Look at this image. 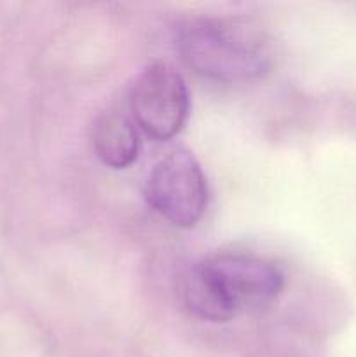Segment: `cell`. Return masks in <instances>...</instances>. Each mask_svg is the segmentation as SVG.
<instances>
[{
    "mask_svg": "<svg viewBox=\"0 0 356 357\" xmlns=\"http://www.w3.org/2000/svg\"><path fill=\"white\" fill-rule=\"evenodd\" d=\"M177 51L188 68L215 82L257 80L272 65L267 37L237 17L187 20L177 31Z\"/></svg>",
    "mask_w": 356,
    "mask_h": 357,
    "instance_id": "1",
    "label": "cell"
},
{
    "mask_svg": "<svg viewBox=\"0 0 356 357\" xmlns=\"http://www.w3.org/2000/svg\"><path fill=\"white\" fill-rule=\"evenodd\" d=\"M194 271L218 323L267 309L285 288L281 268L257 255L216 253L198 261Z\"/></svg>",
    "mask_w": 356,
    "mask_h": 357,
    "instance_id": "2",
    "label": "cell"
},
{
    "mask_svg": "<svg viewBox=\"0 0 356 357\" xmlns=\"http://www.w3.org/2000/svg\"><path fill=\"white\" fill-rule=\"evenodd\" d=\"M150 208L178 229H192L208 208V181L188 150H170L150 169L145 181Z\"/></svg>",
    "mask_w": 356,
    "mask_h": 357,
    "instance_id": "3",
    "label": "cell"
},
{
    "mask_svg": "<svg viewBox=\"0 0 356 357\" xmlns=\"http://www.w3.org/2000/svg\"><path fill=\"white\" fill-rule=\"evenodd\" d=\"M133 122L149 138L168 142L184 129L191 96L184 77L168 63H152L138 73L129 91Z\"/></svg>",
    "mask_w": 356,
    "mask_h": 357,
    "instance_id": "4",
    "label": "cell"
},
{
    "mask_svg": "<svg viewBox=\"0 0 356 357\" xmlns=\"http://www.w3.org/2000/svg\"><path fill=\"white\" fill-rule=\"evenodd\" d=\"M91 142L98 159L112 169L129 167L140 152V138L135 122L119 110L103 112L94 119Z\"/></svg>",
    "mask_w": 356,
    "mask_h": 357,
    "instance_id": "5",
    "label": "cell"
}]
</instances>
